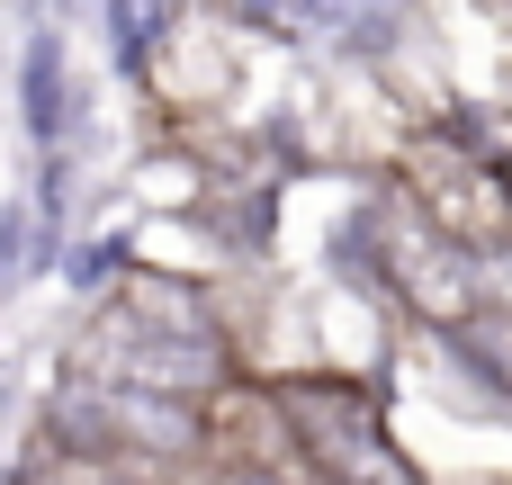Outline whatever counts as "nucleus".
<instances>
[{"instance_id":"39448f33","label":"nucleus","mask_w":512,"mask_h":485,"mask_svg":"<svg viewBox=\"0 0 512 485\" xmlns=\"http://www.w3.org/2000/svg\"><path fill=\"white\" fill-rule=\"evenodd\" d=\"M225 485H279V477H261V468H234V477H225Z\"/></svg>"},{"instance_id":"f03ea898","label":"nucleus","mask_w":512,"mask_h":485,"mask_svg":"<svg viewBox=\"0 0 512 485\" xmlns=\"http://www.w3.org/2000/svg\"><path fill=\"white\" fill-rule=\"evenodd\" d=\"M108 423H117V441H144V450H189L198 441V414H180L171 396H144V387H117Z\"/></svg>"},{"instance_id":"7ed1b4c3","label":"nucleus","mask_w":512,"mask_h":485,"mask_svg":"<svg viewBox=\"0 0 512 485\" xmlns=\"http://www.w3.org/2000/svg\"><path fill=\"white\" fill-rule=\"evenodd\" d=\"M27 126H36V135L63 126V90H54V45H45V36L27 45Z\"/></svg>"},{"instance_id":"20e7f679","label":"nucleus","mask_w":512,"mask_h":485,"mask_svg":"<svg viewBox=\"0 0 512 485\" xmlns=\"http://www.w3.org/2000/svg\"><path fill=\"white\" fill-rule=\"evenodd\" d=\"M459 342H468V351H477L486 369H504V378H512V324H468Z\"/></svg>"},{"instance_id":"f257e3e1","label":"nucleus","mask_w":512,"mask_h":485,"mask_svg":"<svg viewBox=\"0 0 512 485\" xmlns=\"http://www.w3.org/2000/svg\"><path fill=\"white\" fill-rule=\"evenodd\" d=\"M297 432L315 441V459L333 468V485H414V477H405V459L387 450L378 414H369L360 396H333V387L297 396Z\"/></svg>"}]
</instances>
